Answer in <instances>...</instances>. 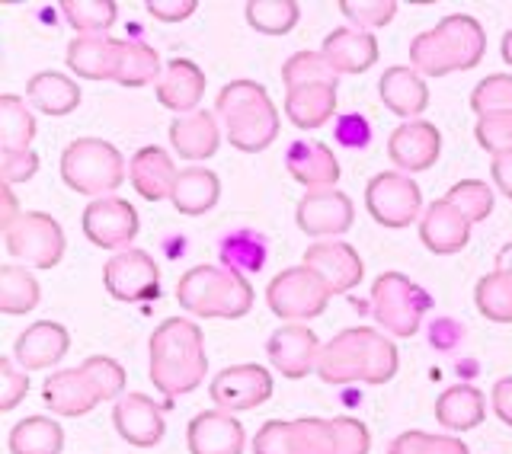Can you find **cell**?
Returning <instances> with one entry per match:
<instances>
[{"label": "cell", "mask_w": 512, "mask_h": 454, "mask_svg": "<svg viewBox=\"0 0 512 454\" xmlns=\"http://www.w3.org/2000/svg\"><path fill=\"white\" fill-rule=\"evenodd\" d=\"M176 301L205 320H237L250 314L253 285L228 266H192L176 285Z\"/></svg>", "instance_id": "cell-6"}, {"label": "cell", "mask_w": 512, "mask_h": 454, "mask_svg": "<svg viewBox=\"0 0 512 454\" xmlns=\"http://www.w3.org/2000/svg\"><path fill=\"white\" fill-rule=\"evenodd\" d=\"M221 263L234 272H260L266 263V247L253 234H234L221 243Z\"/></svg>", "instance_id": "cell-45"}, {"label": "cell", "mask_w": 512, "mask_h": 454, "mask_svg": "<svg viewBox=\"0 0 512 454\" xmlns=\"http://www.w3.org/2000/svg\"><path fill=\"white\" fill-rule=\"evenodd\" d=\"M388 454H471V448L455 439V435H429L420 429H410L397 435Z\"/></svg>", "instance_id": "cell-43"}, {"label": "cell", "mask_w": 512, "mask_h": 454, "mask_svg": "<svg viewBox=\"0 0 512 454\" xmlns=\"http://www.w3.org/2000/svg\"><path fill=\"white\" fill-rule=\"evenodd\" d=\"M84 234L93 247L103 250H128V243L138 237V212L128 199L106 196L93 199L84 208Z\"/></svg>", "instance_id": "cell-14"}, {"label": "cell", "mask_w": 512, "mask_h": 454, "mask_svg": "<svg viewBox=\"0 0 512 454\" xmlns=\"http://www.w3.org/2000/svg\"><path fill=\"white\" fill-rule=\"evenodd\" d=\"M68 349H71V333L55 320H39L16 336L13 362L23 371H42L58 365L68 355Z\"/></svg>", "instance_id": "cell-20"}, {"label": "cell", "mask_w": 512, "mask_h": 454, "mask_svg": "<svg viewBox=\"0 0 512 454\" xmlns=\"http://www.w3.org/2000/svg\"><path fill=\"white\" fill-rule=\"evenodd\" d=\"M215 112L224 119L228 141L244 154L266 151L279 138V109L266 87L256 84V80L224 84L215 100Z\"/></svg>", "instance_id": "cell-5"}, {"label": "cell", "mask_w": 512, "mask_h": 454, "mask_svg": "<svg viewBox=\"0 0 512 454\" xmlns=\"http://www.w3.org/2000/svg\"><path fill=\"white\" fill-rule=\"evenodd\" d=\"M36 138V119L23 96H0V151H29Z\"/></svg>", "instance_id": "cell-35"}, {"label": "cell", "mask_w": 512, "mask_h": 454, "mask_svg": "<svg viewBox=\"0 0 512 454\" xmlns=\"http://www.w3.org/2000/svg\"><path fill=\"white\" fill-rule=\"evenodd\" d=\"M487 400L471 384H455L436 400V419L448 432H468L484 423Z\"/></svg>", "instance_id": "cell-33"}, {"label": "cell", "mask_w": 512, "mask_h": 454, "mask_svg": "<svg viewBox=\"0 0 512 454\" xmlns=\"http://www.w3.org/2000/svg\"><path fill=\"white\" fill-rule=\"evenodd\" d=\"M253 454H292V445H288V423L269 419V423L256 432Z\"/></svg>", "instance_id": "cell-52"}, {"label": "cell", "mask_w": 512, "mask_h": 454, "mask_svg": "<svg viewBox=\"0 0 512 454\" xmlns=\"http://www.w3.org/2000/svg\"><path fill=\"white\" fill-rule=\"evenodd\" d=\"M320 55L330 61V68L336 74H365L378 61V39L372 32L340 26L324 39Z\"/></svg>", "instance_id": "cell-25"}, {"label": "cell", "mask_w": 512, "mask_h": 454, "mask_svg": "<svg viewBox=\"0 0 512 454\" xmlns=\"http://www.w3.org/2000/svg\"><path fill=\"white\" fill-rule=\"evenodd\" d=\"M39 170V154L36 151H0V180L4 186L26 183Z\"/></svg>", "instance_id": "cell-51"}, {"label": "cell", "mask_w": 512, "mask_h": 454, "mask_svg": "<svg viewBox=\"0 0 512 454\" xmlns=\"http://www.w3.org/2000/svg\"><path fill=\"white\" fill-rule=\"evenodd\" d=\"M378 90H381V103L388 106L394 116L413 122L416 116H423L426 106H429V87L423 74H416L413 68H388L378 80Z\"/></svg>", "instance_id": "cell-27"}, {"label": "cell", "mask_w": 512, "mask_h": 454, "mask_svg": "<svg viewBox=\"0 0 512 454\" xmlns=\"http://www.w3.org/2000/svg\"><path fill=\"white\" fill-rule=\"evenodd\" d=\"M288 445H292V454H336L333 419L308 416L288 423Z\"/></svg>", "instance_id": "cell-41"}, {"label": "cell", "mask_w": 512, "mask_h": 454, "mask_svg": "<svg viewBox=\"0 0 512 454\" xmlns=\"http://www.w3.org/2000/svg\"><path fill=\"white\" fill-rule=\"evenodd\" d=\"M333 135L340 144H346V148H365L368 138H372V128H368V122L362 116H343L336 122Z\"/></svg>", "instance_id": "cell-54"}, {"label": "cell", "mask_w": 512, "mask_h": 454, "mask_svg": "<svg viewBox=\"0 0 512 454\" xmlns=\"http://www.w3.org/2000/svg\"><path fill=\"white\" fill-rule=\"evenodd\" d=\"M4 247L10 256L23 259L32 269H55L64 256V240L61 224L45 215V212H23L16 218V224H10L4 231Z\"/></svg>", "instance_id": "cell-10"}, {"label": "cell", "mask_w": 512, "mask_h": 454, "mask_svg": "<svg viewBox=\"0 0 512 454\" xmlns=\"http://www.w3.org/2000/svg\"><path fill=\"white\" fill-rule=\"evenodd\" d=\"M490 400H493L496 416H500L506 426H512V378H500V381H496Z\"/></svg>", "instance_id": "cell-55"}, {"label": "cell", "mask_w": 512, "mask_h": 454, "mask_svg": "<svg viewBox=\"0 0 512 454\" xmlns=\"http://www.w3.org/2000/svg\"><path fill=\"white\" fill-rule=\"evenodd\" d=\"M333 432H336V454H368V448H372V432L352 416H336Z\"/></svg>", "instance_id": "cell-49"}, {"label": "cell", "mask_w": 512, "mask_h": 454, "mask_svg": "<svg viewBox=\"0 0 512 454\" xmlns=\"http://www.w3.org/2000/svg\"><path fill=\"white\" fill-rule=\"evenodd\" d=\"M103 285L116 301H157L160 298V269L144 250H119L103 266Z\"/></svg>", "instance_id": "cell-12"}, {"label": "cell", "mask_w": 512, "mask_h": 454, "mask_svg": "<svg viewBox=\"0 0 512 454\" xmlns=\"http://www.w3.org/2000/svg\"><path fill=\"white\" fill-rule=\"evenodd\" d=\"M474 138L487 154H509L512 151V112L500 116H484L474 125Z\"/></svg>", "instance_id": "cell-48"}, {"label": "cell", "mask_w": 512, "mask_h": 454, "mask_svg": "<svg viewBox=\"0 0 512 454\" xmlns=\"http://www.w3.org/2000/svg\"><path fill=\"white\" fill-rule=\"evenodd\" d=\"M471 109L480 119L512 112V77L509 74H490L484 77L471 93Z\"/></svg>", "instance_id": "cell-44"}, {"label": "cell", "mask_w": 512, "mask_h": 454, "mask_svg": "<svg viewBox=\"0 0 512 454\" xmlns=\"http://www.w3.org/2000/svg\"><path fill=\"white\" fill-rule=\"evenodd\" d=\"M352 218H356V208L340 189L304 192L295 208V221L308 237H340L352 227Z\"/></svg>", "instance_id": "cell-16"}, {"label": "cell", "mask_w": 512, "mask_h": 454, "mask_svg": "<svg viewBox=\"0 0 512 454\" xmlns=\"http://www.w3.org/2000/svg\"><path fill=\"white\" fill-rule=\"evenodd\" d=\"M490 173H493V183L500 186L503 196L512 199V151L509 154H496L493 164H490Z\"/></svg>", "instance_id": "cell-56"}, {"label": "cell", "mask_w": 512, "mask_h": 454, "mask_svg": "<svg viewBox=\"0 0 512 454\" xmlns=\"http://www.w3.org/2000/svg\"><path fill=\"white\" fill-rule=\"evenodd\" d=\"M445 199L452 202L471 224L484 221L493 212V192H490L487 183H480V180H461V183H455L452 189H448Z\"/></svg>", "instance_id": "cell-46"}, {"label": "cell", "mask_w": 512, "mask_h": 454, "mask_svg": "<svg viewBox=\"0 0 512 454\" xmlns=\"http://www.w3.org/2000/svg\"><path fill=\"white\" fill-rule=\"evenodd\" d=\"M500 48H503V61L512 68V29L503 36V45H500Z\"/></svg>", "instance_id": "cell-60"}, {"label": "cell", "mask_w": 512, "mask_h": 454, "mask_svg": "<svg viewBox=\"0 0 512 454\" xmlns=\"http://www.w3.org/2000/svg\"><path fill=\"white\" fill-rule=\"evenodd\" d=\"M301 7L295 0H250L247 23L263 36H285L298 26Z\"/></svg>", "instance_id": "cell-38"}, {"label": "cell", "mask_w": 512, "mask_h": 454, "mask_svg": "<svg viewBox=\"0 0 512 454\" xmlns=\"http://www.w3.org/2000/svg\"><path fill=\"white\" fill-rule=\"evenodd\" d=\"M397 346L375 327L340 330L320 349L317 375L327 384H388L397 375Z\"/></svg>", "instance_id": "cell-1"}, {"label": "cell", "mask_w": 512, "mask_h": 454, "mask_svg": "<svg viewBox=\"0 0 512 454\" xmlns=\"http://www.w3.org/2000/svg\"><path fill=\"white\" fill-rule=\"evenodd\" d=\"M365 208L381 227H407L420 221L423 192L407 173H378L365 186Z\"/></svg>", "instance_id": "cell-11"}, {"label": "cell", "mask_w": 512, "mask_h": 454, "mask_svg": "<svg viewBox=\"0 0 512 454\" xmlns=\"http://www.w3.org/2000/svg\"><path fill=\"white\" fill-rule=\"evenodd\" d=\"M336 112V84H308L285 93V116L295 128H320Z\"/></svg>", "instance_id": "cell-31"}, {"label": "cell", "mask_w": 512, "mask_h": 454, "mask_svg": "<svg viewBox=\"0 0 512 454\" xmlns=\"http://www.w3.org/2000/svg\"><path fill=\"white\" fill-rule=\"evenodd\" d=\"M420 240L426 243V250L439 256L458 253L468 247V240H471V221L448 199H439V202H432L420 218Z\"/></svg>", "instance_id": "cell-24"}, {"label": "cell", "mask_w": 512, "mask_h": 454, "mask_svg": "<svg viewBox=\"0 0 512 454\" xmlns=\"http://www.w3.org/2000/svg\"><path fill=\"white\" fill-rule=\"evenodd\" d=\"M64 429L52 416H26L10 429L13 454H61Z\"/></svg>", "instance_id": "cell-34"}, {"label": "cell", "mask_w": 512, "mask_h": 454, "mask_svg": "<svg viewBox=\"0 0 512 454\" xmlns=\"http://www.w3.org/2000/svg\"><path fill=\"white\" fill-rule=\"evenodd\" d=\"M68 68L84 80H116L122 39L109 36H77L68 45Z\"/></svg>", "instance_id": "cell-28"}, {"label": "cell", "mask_w": 512, "mask_h": 454, "mask_svg": "<svg viewBox=\"0 0 512 454\" xmlns=\"http://www.w3.org/2000/svg\"><path fill=\"white\" fill-rule=\"evenodd\" d=\"M29 375L23 368H16L10 359H0V413L16 410L26 400Z\"/></svg>", "instance_id": "cell-50"}, {"label": "cell", "mask_w": 512, "mask_h": 454, "mask_svg": "<svg viewBox=\"0 0 512 454\" xmlns=\"http://www.w3.org/2000/svg\"><path fill=\"white\" fill-rule=\"evenodd\" d=\"M439 154H442V135L426 119L397 125L388 138V157L394 160L397 170H407V176L429 170L439 160Z\"/></svg>", "instance_id": "cell-18"}, {"label": "cell", "mask_w": 512, "mask_h": 454, "mask_svg": "<svg viewBox=\"0 0 512 454\" xmlns=\"http://www.w3.org/2000/svg\"><path fill=\"white\" fill-rule=\"evenodd\" d=\"M196 10H199L196 0H151L148 4V13L160 23H183Z\"/></svg>", "instance_id": "cell-53"}, {"label": "cell", "mask_w": 512, "mask_h": 454, "mask_svg": "<svg viewBox=\"0 0 512 454\" xmlns=\"http://www.w3.org/2000/svg\"><path fill=\"white\" fill-rule=\"evenodd\" d=\"M458 339H461V327L455 320H436V323H432V346L452 349Z\"/></svg>", "instance_id": "cell-57"}, {"label": "cell", "mask_w": 512, "mask_h": 454, "mask_svg": "<svg viewBox=\"0 0 512 454\" xmlns=\"http://www.w3.org/2000/svg\"><path fill=\"white\" fill-rule=\"evenodd\" d=\"M122 391L125 368L109 355H90L80 368L48 375L42 384V400L58 416H87L96 403L119 400Z\"/></svg>", "instance_id": "cell-4"}, {"label": "cell", "mask_w": 512, "mask_h": 454, "mask_svg": "<svg viewBox=\"0 0 512 454\" xmlns=\"http://www.w3.org/2000/svg\"><path fill=\"white\" fill-rule=\"evenodd\" d=\"M208 355L199 323L186 317H167L151 333V381L167 400L196 391L205 381Z\"/></svg>", "instance_id": "cell-2"}, {"label": "cell", "mask_w": 512, "mask_h": 454, "mask_svg": "<svg viewBox=\"0 0 512 454\" xmlns=\"http://www.w3.org/2000/svg\"><path fill=\"white\" fill-rule=\"evenodd\" d=\"M330 298H333V291L304 263L279 272L276 279L266 285L269 311L285 323H301V320L320 317L327 311Z\"/></svg>", "instance_id": "cell-9"}, {"label": "cell", "mask_w": 512, "mask_h": 454, "mask_svg": "<svg viewBox=\"0 0 512 454\" xmlns=\"http://www.w3.org/2000/svg\"><path fill=\"white\" fill-rule=\"evenodd\" d=\"M272 375L263 365H231L218 371L208 384V394H212L215 407L224 413H244L256 410L272 397Z\"/></svg>", "instance_id": "cell-13"}, {"label": "cell", "mask_w": 512, "mask_h": 454, "mask_svg": "<svg viewBox=\"0 0 512 454\" xmlns=\"http://www.w3.org/2000/svg\"><path fill=\"white\" fill-rule=\"evenodd\" d=\"M61 176L80 196L106 199L125 183V157L103 138H77L61 154Z\"/></svg>", "instance_id": "cell-7"}, {"label": "cell", "mask_w": 512, "mask_h": 454, "mask_svg": "<svg viewBox=\"0 0 512 454\" xmlns=\"http://www.w3.org/2000/svg\"><path fill=\"white\" fill-rule=\"evenodd\" d=\"M304 266L317 272L333 295H346V291L356 288L365 275L362 256L356 253V247H349L343 240L314 243V247H308V253H304Z\"/></svg>", "instance_id": "cell-17"}, {"label": "cell", "mask_w": 512, "mask_h": 454, "mask_svg": "<svg viewBox=\"0 0 512 454\" xmlns=\"http://www.w3.org/2000/svg\"><path fill=\"white\" fill-rule=\"evenodd\" d=\"M221 199V180L205 167H186L180 170V176H176V186H173V208L180 215H205L212 212V208L218 205Z\"/></svg>", "instance_id": "cell-30"}, {"label": "cell", "mask_w": 512, "mask_h": 454, "mask_svg": "<svg viewBox=\"0 0 512 454\" xmlns=\"http://www.w3.org/2000/svg\"><path fill=\"white\" fill-rule=\"evenodd\" d=\"M58 7L80 36H103L106 29H112L119 13L112 0H61Z\"/></svg>", "instance_id": "cell-40"}, {"label": "cell", "mask_w": 512, "mask_h": 454, "mask_svg": "<svg viewBox=\"0 0 512 454\" xmlns=\"http://www.w3.org/2000/svg\"><path fill=\"white\" fill-rule=\"evenodd\" d=\"M487 52V32L474 16L452 13L439 26L420 32L410 42V64L423 77H445L452 71H471Z\"/></svg>", "instance_id": "cell-3"}, {"label": "cell", "mask_w": 512, "mask_h": 454, "mask_svg": "<svg viewBox=\"0 0 512 454\" xmlns=\"http://www.w3.org/2000/svg\"><path fill=\"white\" fill-rule=\"evenodd\" d=\"M496 272H509L512 275V240L506 243L500 253H496Z\"/></svg>", "instance_id": "cell-59"}, {"label": "cell", "mask_w": 512, "mask_h": 454, "mask_svg": "<svg viewBox=\"0 0 512 454\" xmlns=\"http://www.w3.org/2000/svg\"><path fill=\"white\" fill-rule=\"evenodd\" d=\"M0 199H4V208H0V231H7V227L16 224V218H20L23 212H16V196H13L10 186L0 189Z\"/></svg>", "instance_id": "cell-58"}, {"label": "cell", "mask_w": 512, "mask_h": 454, "mask_svg": "<svg viewBox=\"0 0 512 454\" xmlns=\"http://www.w3.org/2000/svg\"><path fill=\"white\" fill-rule=\"evenodd\" d=\"M170 144L183 160H208L221 144V132L212 112H189L170 122Z\"/></svg>", "instance_id": "cell-29"}, {"label": "cell", "mask_w": 512, "mask_h": 454, "mask_svg": "<svg viewBox=\"0 0 512 454\" xmlns=\"http://www.w3.org/2000/svg\"><path fill=\"white\" fill-rule=\"evenodd\" d=\"M39 282L36 275L20 266H0V311L16 317L29 314L39 304Z\"/></svg>", "instance_id": "cell-37"}, {"label": "cell", "mask_w": 512, "mask_h": 454, "mask_svg": "<svg viewBox=\"0 0 512 454\" xmlns=\"http://www.w3.org/2000/svg\"><path fill=\"white\" fill-rule=\"evenodd\" d=\"M285 167L292 173V180L308 192L333 189L340 180V160L333 157L330 144L324 141H292V148L285 154Z\"/></svg>", "instance_id": "cell-23"}, {"label": "cell", "mask_w": 512, "mask_h": 454, "mask_svg": "<svg viewBox=\"0 0 512 454\" xmlns=\"http://www.w3.org/2000/svg\"><path fill=\"white\" fill-rule=\"evenodd\" d=\"M189 454H244L247 432L231 413L224 410H205L192 416L186 429Z\"/></svg>", "instance_id": "cell-21"}, {"label": "cell", "mask_w": 512, "mask_h": 454, "mask_svg": "<svg viewBox=\"0 0 512 454\" xmlns=\"http://www.w3.org/2000/svg\"><path fill=\"white\" fill-rule=\"evenodd\" d=\"M26 100L45 116H71L80 106V87L61 71H42L26 84Z\"/></svg>", "instance_id": "cell-32"}, {"label": "cell", "mask_w": 512, "mask_h": 454, "mask_svg": "<svg viewBox=\"0 0 512 454\" xmlns=\"http://www.w3.org/2000/svg\"><path fill=\"white\" fill-rule=\"evenodd\" d=\"M429 291L410 282L400 272H381L372 285V314L375 323L397 339H410L429 314Z\"/></svg>", "instance_id": "cell-8"}, {"label": "cell", "mask_w": 512, "mask_h": 454, "mask_svg": "<svg viewBox=\"0 0 512 454\" xmlns=\"http://www.w3.org/2000/svg\"><path fill=\"white\" fill-rule=\"evenodd\" d=\"M336 74L330 68V61L320 52H298L282 64V80L288 90L308 87V84H336Z\"/></svg>", "instance_id": "cell-42"}, {"label": "cell", "mask_w": 512, "mask_h": 454, "mask_svg": "<svg viewBox=\"0 0 512 454\" xmlns=\"http://www.w3.org/2000/svg\"><path fill=\"white\" fill-rule=\"evenodd\" d=\"M340 13L352 23V29H378L388 26L397 13L394 0H340Z\"/></svg>", "instance_id": "cell-47"}, {"label": "cell", "mask_w": 512, "mask_h": 454, "mask_svg": "<svg viewBox=\"0 0 512 454\" xmlns=\"http://www.w3.org/2000/svg\"><path fill=\"white\" fill-rule=\"evenodd\" d=\"M164 77V64L160 55L151 45L144 42H125L122 39V58H119V71H116V84L122 87H148L157 84Z\"/></svg>", "instance_id": "cell-36"}, {"label": "cell", "mask_w": 512, "mask_h": 454, "mask_svg": "<svg viewBox=\"0 0 512 454\" xmlns=\"http://www.w3.org/2000/svg\"><path fill=\"white\" fill-rule=\"evenodd\" d=\"M320 339L311 327L304 323H285L276 333L269 336L266 343V355L272 368L279 371L282 378H308L311 371H317V359H320Z\"/></svg>", "instance_id": "cell-15"}, {"label": "cell", "mask_w": 512, "mask_h": 454, "mask_svg": "<svg viewBox=\"0 0 512 454\" xmlns=\"http://www.w3.org/2000/svg\"><path fill=\"white\" fill-rule=\"evenodd\" d=\"M154 93L160 106L180 112V116H189V112H199L196 106L205 96V74L196 61L173 58L164 64V77L157 80Z\"/></svg>", "instance_id": "cell-22"}, {"label": "cell", "mask_w": 512, "mask_h": 454, "mask_svg": "<svg viewBox=\"0 0 512 454\" xmlns=\"http://www.w3.org/2000/svg\"><path fill=\"white\" fill-rule=\"evenodd\" d=\"M128 176H132V186L141 199L148 202H160V199H170L173 196V186H176V170L173 157L157 148V144H148V148L135 151L132 164H128Z\"/></svg>", "instance_id": "cell-26"}, {"label": "cell", "mask_w": 512, "mask_h": 454, "mask_svg": "<svg viewBox=\"0 0 512 454\" xmlns=\"http://www.w3.org/2000/svg\"><path fill=\"white\" fill-rule=\"evenodd\" d=\"M112 423H116L122 439L135 448H154L167 432L164 413L144 394H122L112 407Z\"/></svg>", "instance_id": "cell-19"}, {"label": "cell", "mask_w": 512, "mask_h": 454, "mask_svg": "<svg viewBox=\"0 0 512 454\" xmlns=\"http://www.w3.org/2000/svg\"><path fill=\"white\" fill-rule=\"evenodd\" d=\"M477 311L493 323H512V275L490 272L474 288Z\"/></svg>", "instance_id": "cell-39"}]
</instances>
